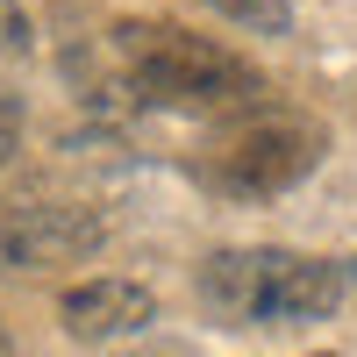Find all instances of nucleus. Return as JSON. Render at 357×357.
Segmentation results:
<instances>
[{
	"label": "nucleus",
	"mask_w": 357,
	"mask_h": 357,
	"mask_svg": "<svg viewBox=\"0 0 357 357\" xmlns=\"http://www.w3.org/2000/svg\"><path fill=\"white\" fill-rule=\"evenodd\" d=\"M193 293L222 329H293V321H321L343 307L350 264L250 243V250H215L200 264Z\"/></svg>",
	"instance_id": "nucleus-1"
},
{
	"label": "nucleus",
	"mask_w": 357,
	"mask_h": 357,
	"mask_svg": "<svg viewBox=\"0 0 357 357\" xmlns=\"http://www.w3.org/2000/svg\"><path fill=\"white\" fill-rule=\"evenodd\" d=\"M114 65L143 107L172 114H243L257 100V72L215 36H193L178 22H114Z\"/></svg>",
	"instance_id": "nucleus-2"
},
{
	"label": "nucleus",
	"mask_w": 357,
	"mask_h": 357,
	"mask_svg": "<svg viewBox=\"0 0 357 357\" xmlns=\"http://www.w3.org/2000/svg\"><path fill=\"white\" fill-rule=\"evenodd\" d=\"M321 122H301V114H250L236 122L215 158H207V178L222 193H286L321 165Z\"/></svg>",
	"instance_id": "nucleus-3"
},
{
	"label": "nucleus",
	"mask_w": 357,
	"mask_h": 357,
	"mask_svg": "<svg viewBox=\"0 0 357 357\" xmlns=\"http://www.w3.org/2000/svg\"><path fill=\"white\" fill-rule=\"evenodd\" d=\"M107 222L79 200H8L0 207V272H57L100 250Z\"/></svg>",
	"instance_id": "nucleus-4"
},
{
	"label": "nucleus",
	"mask_w": 357,
	"mask_h": 357,
	"mask_svg": "<svg viewBox=\"0 0 357 357\" xmlns=\"http://www.w3.org/2000/svg\"><path fill=\"white\" fill-rule=\"evenodd\" d=\"M57 321L79 343H122V336H143L158 321V293L136 279H79L57 301Z\"/></svg>",
	"instance_id": "nucleus-5"
},
{
	"label": "nucleus",
	"mask_w": 357,
	"mask_h": 357,
	"mask_svg": "<svg viewBox=\"0 0 357 357\" xmlns=\"http://www.w3.org/2000/svg\"><path fill=\"white\" fill-rule=\"evenodd\" d=\"M222 22H236V29H250V36H286L293 29V8L286 0H207Z\"/></svg>",
	"instance_id": "nucleus-6"
},
{
	"label": "nucleus",
	"mask_w": 357,
	"mask_h": 357,
	"mask_svg": "<svg viewBox=\"0 0 357 357\" xmlns=\"http://www.w3.org/2000/svg\"><path fill=\"white\" fill-rule=\"evenodd\" d=\"M36 50V22L22 0H0V57H29Z\"/></svg>",
	"instance_id": "nucleus-7"
},
{
	"label": "nucleus",
	"mask_w": 357,
	"mask_h": 357,
	"mask_svg": "<svg viewBox=\"0 0 357 357\" xmlns=\"http://www.w3.org/2000/svg\"><path fill=\"white\" fill-rule=\"evenodd\" d=\"M15 151H22V107H15L8 93H0V172L15 165Z\"/></svg>",
	"instance_id": "nucleus-8"
},
{
	"label": "nucleus",
	"mask_w": 357,
	"mask_h": 357,
	"mask_svg": "<svg viewBox=\"0 0 357 357\" xmlns=\"http://www.w3.org/2000/svg\"><path fill=\"white\" fill-rule=\"evenodd\" d=\"M0 357H15V336H8V321H0Z\"/></svg>",
	"instance_id": "nucleus-9"
}]
</instances>
